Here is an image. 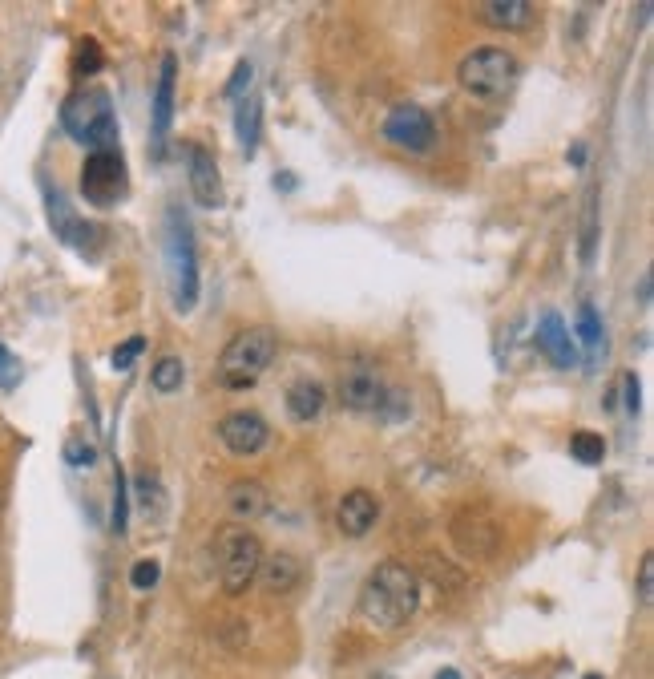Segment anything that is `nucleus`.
Here are the masks:
<instances>
[{"instance_id": "a211bd4d", "label": "nucleus", "mask_w": 654, "mask_h": 679, "mask_svg": "<svg viewBox=\"0 0 654 679\" xmlns=\"http://www.w3.org/2000/svg\"><path fill=\"white\" fill-rule=\"evenodd\" d=\"M323 409H327V388H323L319 380L303 376V380H295V384L287 388V413H291L299 425L315 421Z\"/></svg>"}, {"instance_id": "393cba45", "label": "nucleus", "mask_w": 654, "mask_h": 679, "mask_svg": "<svg viewBox=\"0 0 654 679\" xmlns=\"http://www.w3.org/2000/svg\"><path fill=\"white\" fill-rule=\"evenodd\" d=\"M570 457H574V461H582V465H602V457H606V441H602V433H590V429L574 433V437H570Z\"/></svg>"}, {"instance_id": "c756f323", "label": "nucleus", "mask_w": 654, "mask_h": 679, "mask_svg": "<svg viewBox=\"0 0 654 679\" xmlns=\"http://www.w3.org/2000/svg\"><path fill=\"white\" fill-rule=\"evenodd\" d=\"M158 578H162V566H158L154 558H142V562H134V570H130L134 591H150V587H158Z\"/></svg>"}, {"instance_id": "9d476101", "label": "nucleus", "mask_w": 654, "mask_h": 679, "mask_svg": "<svg viewBox=\"0 0 654 679\" xmlns=\"http://www.w3.org/2000/svg\"><path fill=\"white\" fill-rule=\"evenodd\" d=\"M384 138L408 154H428L436 142V122L428 118V110L420 106H396L384 118Z\"/></svg>"}, {"instance_id": "412c9836", "label": "nucleus", "mask_w": 654, "mask_h": 679, "mask_svg": "<svg viewBox=\"0 0 654 679\" xmlns=\"http://www.w3.org/2000/svg\"><path fill=\"white\" fill-rule=\"evenodd\" d=\"M235 134H239V146H243V154L251 158V154L259 150V134H263V106H259V97H255V93H247L243 102H239V114H235Z\"/></svg>"}, {"instance_id": "f257e3e1", "label": "nucleus", "mask_w": 654, "mask_h": 679, "mask_svg": "<svg viewBox=\"0 0 654 679\" xmlns=\"http://www.w3.org/2000/svg\"><path fill=\"white\" fill-rule=\"evenodd\" d=\"M420 607V578L408 562H380L360 587V619L376 631L404 627Z\"/></svg>"}, {"instance_id": "b1692460", "label": "nucleus", "mask_w": 654, "mask_h": 679, "mask_svg": "<svg viewBox=\"0 0 654 679\" xmlns=\"http://www.w3.org/2000/svg\"><path fill=\"white\" fill-rule=\"evenodd\" d=\"M598 251V190H586V207H582V263L590 267Z\"/></svg>"}, {"instance_id": "c9c22d12", "label": "nucleus", "mask_w": 654, "mask_h": 679, "mask_svg": "<svg viewBox=\"0 0 654 679\" xmlns=\"http://www.w3.org/2000/svg\"><path fill=\"white\" fill-rule=\"evenodd\" d=\"M570 162H574V166H582V162H586V142H578V146L570 150Z\"/></svg>"}, {"instance_id": "f03ea898", "label": "nucleus", "mask_w": 654, "mask_h": 679, "mask_svg": "<svg viewBox=\"0 0 654 679\" xmlns=\"http://www.w3.org/2000/svg\"><path fill=\"white\" fill-rule=\"evenodd\" d=\"M61 126L73 142L89 146V150H118V118H114V102L101 85H81L65 97L61 106Z\"/></svg>"}, {"instance_id": "c85d7f7f", "label": "nucleus", "mask_w": 654, "mask_h": 679, "mask_svg": "<svg viewBox=\"0 0 654 679\" xmlns=\"http://www.w3.org/2000/svg\"><path fill=\"white\" fill-rule=\"evenodd\" d=\"M251 77H255V65L251 61H239L235 65V73H231V81H227V97H231V102H243V97L251 93Z\"/></svg>"}, {"instance_id": "dca6fc26", "label": "nucleus", "mask_w": 654, "mask_h": 679, "mask_svg": "<svg viewBox=\"0 0 654 679\" xmlns=\"http://www.w3.org/2000/svg\"><path fill=\"white\" fill-rule=\"evenodd\" d=\"M537 348L550 356V364H558V368H574L578 364V344L570 336V324L558 312H545L537 320Z\"/></svg>"}, {"instance_id": "20e7f679", "label": "nucleus", "mask_w": 654, "mask_h": 679, "mask_svg": "<svg viewBox=\"0 0 654 679\" xmlns=\"http://www.w3.org/2000/svg\"><path fill=\"white\" fill-rule=\"evenodd\" d=\"M517 73H521L517 57L509 49H501V45H481L469 57H461V65H457L461 89L473 93V97H485V102L505 97L513 89V81H517Z\"/></svg>"}, {"instance_id": "f8f14e48", "label": "nucleus", "mask_w": 654, "mask_h": 679, "mask_svg": "<svg viewBox=\"0 0 654 679\" xmlns=\"http://www.w3.org/2000/svg\"><path fill=\"white\" fill-rule=\"evenodd\" d=\"M174 81H178V57L166 53L162 69H158V85H154V106H150V146H154V158L166 154V138H170V122H174Z\"/></svg>"}, {"instance_id": "4468645a", "label": "nucleus", "mask_w": 654, "mask_h": 679, "mask_svg": "<svg viewBox=\"0 0 654 679\" xmlns=\"http://www.w3.org/2000/svg\"><path fill=\"white\" fill-rule=\"evenodd\" d=\"M388 388L380 384V372L376 368H348L340 376V401L352 409V413H376L380 401H384Z\"/></svg>"}, {"instance_id": "4be33fe9", "label": "nucleus", "mask_w": 654, "mask_h": 679, "mask_svg": "<svg viewBox=\"0 0 654 679\" xmlns=\"http://www.w3.org/2000/svg\"><path fill=\"white\" fill-rule=\"evenodd\" d=\"M578 340L586 348V364H598V352L606 344V332H602V320H598V308L594 304H582L578 308Z\"/></svg>"}, {"instance_id": "2f4dec72", "label": "nucleus", "mask_w": 654, "mask_h": 679, "mask_svg": "<svg viewBox=\"0 0 654 679\" xmlns=\"http://www.w3.org/2000/svg\"><path fill=\"white\" fill-rule=\"evenodd\" d=\"M142 348H146V336H130L122 348H114V356H109V360H114V368H118V372H126V368L142 356Z\"/></svg>"}, {"instance_id": "7c9ffc66", "label": "nucleus", "mask_w": 654, "mask_h": 679, "mask_svg": "<svg viewBox=\"0 0 654 679\" xmlns=\"http://www.w3.org/2000/svg\"><path fill=\"white\" fill-rule=\"evenodd\" d=\"M638 603L650 607L654 603V554L646 550L642 562H638Z\"/></svg>"}, {"instance_id": "aec40b11", "label": "nucleus", "mask_w": 654, "mask_h": 679, "mask_svg": "<svg viewBox=\"0 0 654 679\" xmlns=\"http://www.w3.org/2000/svg\"><path fill=\"white\" fill-rule=\"evenodd\" d=\"M267 490H263V485L259 481H235L231 485V490H227V506H231V514L235 518H259V514H267Z\"/></svg>"}, {"instance_id": "4c0bfd02", "label": "nucleus", "mask_w": 654, "mask_h": 679, "mask_svg": "<svg viewBox=\"0 0 654 679\" xmlns=\"http://www.w3.org/2000/svg\"><path fill=\"white\" fill-rule=\"evenodd\" d=\"M638 296H642V304H650V275L642 279V287H638Z\"/></svg>"}, {"instance_id": "cd10ccee", "label": "nucleus", "mask_w": 654, "mask_h": 679, "mask_svg": "<svg viewBox=\"0 0 654 679\" xmlns=\"http://www.w3.org/2000/svg\"><path fill=\"white\" fill-rule=\"evenodd\" d=\"M126 522H130V498H126V473L118 469L114 473V510H109V526H114V534H126Z\"/></svg>"}, {"instance_id": "39448f33", "label": "nucleus", "mask_w": 654, "mask_h": 679, "mask_svg": "<svg viewBox=\"0 0 654 679\" xmlns=\"http://www.w3.org/2000/svg\"><path fill=\"white\" fill-rule=\"evenodd\" d=\"M279 352V336L271 328H247L239 336H231V344L223 348V384L227 388H251L275 360Z\"/></svg>"}, {"instance_id": "6e6552de", "label": "nucleus", "mask_w": 654, "mask_h": 679, "mask_svg": "<svg viewBox=\"0 0 654 679\" xmlns=\"http://www.w3.org/2000/svg\"><path fill=\"white\" fill-rule=\"evenodd\" d=\"M41 190H45V211H49V227H53V235L65 243V247H73L77 255H85V259H97V243H101V231L89 223V219H81L73 207H69V199L65 194L49 182V178H41Z\"/></svg>"}, {"instance_id": "7ed1b4c3", "label": "nucleus", "mask_w": 654, "mask_h": 679, "mask_svg": "<svg viewBox=\"0 0 654 679\" xmlns=\"http://www.w3.org/2000/svg\"><path fill=\"white\" fill-rule=\"evenodd\" d=\"M166 275H170V300L174 312L186 316L198 304V251H194V231L190 219L170 207L166 215Z\"/></svg>"}, {"instance_id": "5701e85b", "label": "nucleus", "mask_w": 654, "mask_h": 679, "mask_svg": "<svg viewBox=\"0 0 654 679\" xmlns=\"http://www.w3.org/2000/svg\"><path fill=\"white\" fill-rule=\"evenodd\" d=\"M182 380H186V364H182V356H162V360L150 368V384H154V393H162V397L178 393Z\"/></svg>"}, {"instance_id": "bb28decb", "label": "nucleus", "mask_w": 654, "mask_h": 679, "mask_svg": "<svg viewBox=\"0 0 654 679\" xmlns=\"http://www.w3.org/2000/svg\"><path fill=\"white\" fill-rule=\"evenodd\" d=\"M101 65H105V57H101V45H97L93 37L77 41V53H73V73H77V77H93V73H101Z\"/></svg>"}, {"instance_id": "9b49d317", "label": "nucleus", "mask_w": 654, "mask_h": 679, "mask_svg": "<svg viewBox=\"0 0 654 679\" xmlns=\"http://www.w3.org/2000/svg\"><path fill=\"white\" fill-rule=\"evenodd\" d=\"M186 178H190L194 203L202 211L223 207V174H218V162L202 142H186Z\"/></svg>"}, {"instance_id": "ddd939ff", "label": "nucleus", "mask_w": 654, "mask_h": 679, "mask_svg": "<svg viewBox=\"0 0 654 679\" xmlns=\"http://www.w3.org/2000/svg\"><path fill=\"white\" fill-rule=\"evenodd\" d=\"M218 441H223L235 457H255L267 449L271 441V425L259 417V413H231L218 425Z\"/></svg>"}, {"instance_id": "a878e982", "label": "nucleus", "mask_w": 654, "mask_h": 679, "mask_svg": "<svg viewBox=\"0 0 654 679\" xmlns=\"http://www.w3.org/2000/svg\"><path fill=\"white\" fill-rule=\"evenodd\" d=\"M162 502H166V494H162V481H158V473H138V506H142V514L146 518H158L162 514Z\"/></svg>"}, {"instance_id": "0eeeda50", "label": "nucleus", "mask_w": 654, "mask_h": 679, "mask_svg": "<svg viewBox=\"0 0 654 679\" xmlns=\"http://www.w3.org/2000/svg\"><path fill=\"white\" fill-rule=\"evenodd\" d=\"M218 554H223V591H227V595H243L251 582L259 578L263 542H259L251 530H223Z\"/></svg>"}, {"instance_id": "6ab92c4d", "label": "nucleus", "mask_w": 654, "mask_h": 679, "mask_svg": "<svg viewBox=\"0 0 654 679\" xmlns=\"http://www.w3.org/2000/svg\"><path fill=\"white\" fill-rule=\"evenodd\" d=\"M299 574H303V566H299V558H295V554H287V550H279V554L263 558V566H259V578H263L267 595H287V591L295 587V582H299Z\"/></svg>"}, {"instance_id": "473e14b6", "label": "nucleus", "mask_w": 654, "mask_h": 679, "mask_svg": "<svg viewBox=\"0 0 654 679\" xmlns=\"http://www.w3.org/2000/svg\"><path fill=\"white\" fill-rule=\"evenodd\" d=\"M21 384V360L0 344V388H17Z\"/></svg>"}, {"instance_id": "f3484780", "label": "nucleus", "mask_w": 654, "mask_h": 679, "mask_svg": "<svg viewBox=\"0 0 654 679\" xmlns=\"http://www.w3.org/2000/svg\"><path fill=\"white\" fill-rule=\"evenodd\" d=\"M477 17H481L485 25H493V29L521 33V29H529V25H533L537 9H533V5H525V0H489V5H481V9H477Z\"/></svg>"}, {"instance_id": "1a4fd4ad", "label": "nucleus", "mask_w": 654, "mask_h": 679, "mask_svg": "<svg viewBox=\"0 0 654 679\" xmlns=\"http://www.w3.org/2000/svg\"><path fill=\"white\" fill-rule=\"evenodd\" d=\"M449 534H453V546H457L465 558H473V562H485V558H493V554L501 550V542H505V530H501V522H497L489 510H481V506H469V510H461V514L453 518Z\"/></svg>"}, {"instance_id": "2eb2a0df", "label": "nucleus", "mask_w": 654, "mask_h": 679, "mask_svg": "<svg viewBox=\"0 0 654 679\" xmlns=\"http://www.w3.org/2000/svg\"><path fill=\"white\" fill-rule=\"evenodd\" d=\"M380 518V498L372 490H348L336 506V526L344 538H364Z\"/></svg>"}, {"instance_id": "58836bf2", "label": "nucleus", "mask_w": 654, "mask_h": 679, "mask_svg": "<svg viewBox=\"0 0 654 679\" xmlns=\"http://www.w3.org/2000/svg\"><path fill=\"white\" fill-rule=\"evenodd\" d=\"M586 679H602V675H598V671H594V675H586Z\"/></svg>"}, {"instance_id": "e433bc0d", "label": "nucleus", "mask_w": 654, "mask_h": 679, "mask_svg": "<svg viewBox=\"0 0 654 679\" xmlns=\"http://www.w3.org/2000/svg\"><path fill=\"white\" fill-rule=\"evenodd\" d=\"M436 679H461V671L457 667H441V671H436Z\"/></svg>"}, {"instance_id": "f704fd0d", "label": "nucleus", "mask_w": 654, "mask_h": 679, "mask_svg": "<svg viewBox=\"0 0 654 679\" xmlns=\"http://www.w3.org/2000/svg\"><path fill=\"white\" fill-rule=\"evenodd\" d=\"M622 397H626V413L634 417V413H638V401H642V393H638V376H634V372L622 376Z\"/></svg>"}, {"instance_id": "72a5a7b5", "label": "nucleus", "mask_w": 654, "mask_h": 679, "mask_svg": "<svg viewBox=\"0 0 654 679\" xmlns=\"http://www.w3.org/2000/svg\"><path fill=\"white\" fill-rule=\"evenodd\" d=\"M93 457H97V453H93L89 441H81V437H69V441H65V461H69V465H81V469H85V465H93Z\"/></svg>"}, {"instance_id": "423d86ee", "label": "nucleus", "mask_w": 654, "mask_h": 679, "mask_svg": "<svg viewBox=\"0 0 654 679\" xmlns=\"http://www.w3.org/2000/svg\"><path fill=\"white\" fill-rule=\"evenodd\" d=\"M130 190V174H126V158L122 150H89V158L81 162V194L89 207H114L126 199Z\"/></svg>"}]
</instances>
